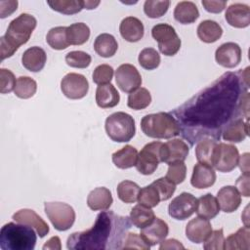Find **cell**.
<instances>
[{
	"label": "cell",
	"mask_w": 250,
	"mask_h": 250,
	"mask_svg": "<svg viewBox=\"0 0 250 250\" xmlns=\"http://www.w3.org/2000/svg\"><path fill=\"white\" fill-rule=\"evenodd\" d=\"M169 232V227L165 221L160 218H155L151 224L144 229H141L140 235L149 246L161 243Z\"/></svg>",
	"instance_id": "obj_17"
},
{
	"label": "cell",
	"mask_w": 250,
	"mask_h": 250,
	"mask_svg": "<svg viewBox=\"0 0 250 250\" xmlns=\"http://www.w3.org/2000/svg\"><path fill=\"white\" fill-rule=\"evenodd\" d=\"M129 219L136 228L144 229L152 223L155 219V215L149 207L139 203L131 209Z\"/></svg>",
	"instance_id": "obj_33"
},
{
	"label": "cell",
	"mask_w": 250,
	"mask_h": 250,
	"mask_svg": "<svg viewBox=\"0 0 250 250\" xmlns=\"http://www.w3.org/2000/svg\"><path fill=\"white\" fill-rule=\"evenodd\" d=\"M100 4V1H83V7L84 9H88V10H92L95 9L98 5Z\"/></svg>",
	"instance_id": "obj_57"
},
{
	"label": "cell",
	"mask_w": 250,
	"mask_h": 250,
	"mask_svg": "<svg viewBox=\"0 0 250 250\" xmlns=\"http://www.w3.org/2000/svg\"><path fill=\"white\" fill-rule=\"evenodd\" d=\"M199 17L197 6L190 1L179 2L174 10V18L177 21L183 24L194 22Z\"/></svg>",
	"instance_id": "obj_28"
},
{
	"label": "cell",
	"mask_w": 250,
	"mask_h": 250,
	"mask_svg": "<svg viewBox=\"0 0 250 250\" xmlns=\"http://www.w3.org/2000/svg\"><path fill=\"white\" fill-rule=\"evenodd\" d=\"M138 201L140 204L149 208H152L158 205V203L161 201L160 195L157 188H155L154 185H152V183L141 188L138 196Z\"/></svg>",
	"instance_id": "obj_42"
},
{
	"label": "cell",
	"mask_w": 250,
	"mask_h": 250,
	"mask_svg": "<svg viewBox=\"0 0 250 250\" xmlns=\"http://www.w3.org/2000/svg\"><path fill=\"white\" fill-rule=\"evenodd\" d=\"M50 8L63 15H73L79 13L83 7L81 0H54L47 2Z\"/></svg>",
	"instance_id": "obj_39"
},
{
	"label": "cell",
	"mask_w": 250,
	"mask_h": 250,
	"mask_svg": "<svg viewBox=\"0 0 250 250\" xmlns=\"http://www.w3.org/2000/svg\"><path fill=\"white\" fill-rule=\"evenodd\" d=\"M161 142H151L146 144L138 153L136 169L143 175H151L157 169L160 160Z\"/></svg>",
	"instance_id": "obj_10"
},
{
	"label": "cell",
	"mask_w": 250,
	"mask_h": 250,
	"mask_svg": "<svg viewBox=\"0 0 250 250\" xmlns=\"http://www.w3.org/2000/svg\"><path fill=\"white\" fill-rule=\"evenodd\" d=\"M237 165L242 171V174H249V153L248 152L239 156Z\"/></svg>",
	"instance_id": "obj_55"
},
{
	"label": "cell",
	"mask_w": 250,
	"mask_h": 250,
	"mask_svg": "<svg viewBox=\"0 0 250 250\" xmlns=\"http://www.w3.org/2000/svg\"><path fill=\"white\" fill-rule=\"evenodd\" d=\"M217 144L218 143L215 140L210 138H204L199 140L195 146V156L198 162L206 163L212 166L213 156Z\"/></svg>",
	"instance_id": "obj_34"
},
{
	"label": "cell",
	"mask_w": 250,
	"mask_h": 250,
	"mask_svg": "<svg viewBox=\"0 0 250 250\" xmlns=\"http://www.w3.org/2000/svg\"><path fill=\"white\" fill-rule=\"evenodd\" d=\"M18 1H0V18L4 19L13 14L18 8Z\"/></svg>",
	"instance_id": "obj_52"
},
{
	"label": "cell",
	"mask_w": 250,
	"mask_h": 250,
	"mask_svg": "<svg viewBox=\"0 0 250 250\" xmlns=\"http://www.w3.org/2000/svg\"><path fill=\"white\" fill-rule=\"evenodd\" d=\"M239 152L235 146L230 144L219 143L216 146L212 167L219 172L228 173L232 171L238 164Z\"/></svg>",
	"instance_id": "obj_9"
},
{
	"label": "cell",
	"mask_w": 250,
	"mask_h": 250,
	"mask_svg": "<svg viewBox=\"0 0 250 250\" xmlns=\"http://www.w3.org/2000/svg\"><path fill=\"white\" fill-rule=\"evenodd\" d=\"M223 34L221 25L211 20L203 21L197 26V36L205 43H214L220 39Z\"/></svg>",
	"instance_id": "obj_31"
},
{
	"label": "cell",
	"mask_w": 250,
	"mask_h": 250,
	"mask_svg": "<svg viewBox=\"0 0 250 250\" xmlns=\"http://www.w3.org/2000/svg\"><path fill=\"white\" fill-rule=\"evenodd\" d=\"M138 61L143 68L146 70H152L158 67L160 63V55L153 48H145L140 52Z\"/></svg>",
	"instance_id": "obj_41"
},
{
	"label": "cell",
	"mask_w": 250,
	"mask_h": 250,
	"mask_svg": "<svg viewBox=\"0 0 250 250\" xmlns=\"http://www.w3.org/2000/svg\"><path fill=\"white\" fill-rule=\"evenodd\" d=\"M66 28L67 26H56L48 31L46 41L52 49L64 50L70 45L66 36Z\"/></svg>",
	"instance_id": "obj_36"
},
{
	"label": "cell",
	"mask_w": 250,
	"mask_h": 250,
	"mask_svg": "<svg viewBox=\"0 0 250 250\" xmlns=\"http://www.w3.org/2000/svg\"><path fill=\"white\" fill-rule=\"evenodd\" d=\"M12 218L17 223L24 224L33 228L41 238L47 235L50 230L48 224L35 211L31 209H21L17 211Z\"/></svg>",
	"instance_id": "obj_16"
},
{
	"label": "cell",
	"mask_w": 250,
	"mask_h": 250,
	"mask_svg": "<svg viewBox=\"0 0 250 250\" xmlns=\"http://www.w3.org/2000/svg\"><path fill=\"white\" fill-rule=\"evenodd\" d=\"M212 232L209 220L196 217L190 220L186 227V236L193 243H202Z\"/></svg>",
	"instance_id": "obj_18"
},
{
	"label": "cell",
	"mask_w": 250,
	"mask_h": 250,
	"mask_svg": "<svg viewBox=\"0 0 250 250\" xmlns=\"http://www.w3.org/2000/svg\"><path fill=\"white\" fill-rule=\"evenodd\" d=\"M62 248V245H61V239L59 238V236H53L51 237L44 245H43V250H46V249H51V250H60Z\"/></svg>",
	"instance_id": "obj_56"
},
{
	"label": "cell",
	"mask_w": 250,
	"mask_h": 250,
	"mask_svg": "<svg viewBox=\"0 0 250 250\" xmlns=\"http://www.w3.org/2000/svg\"><path fill=\"white\" fill-rule=\"evenodd\" d=\"M189 152L188 145L181 139H173L161 145L160 160L166 164L185 161Z\"/></svg>",
	"instance_id": "obj_14"
},
{
	"label": "cell",
	"mask_w": 250,
	"mask_h": 250,
	"mask_svg": "<svg viewBox=\"0 0 250 250\" xmlns=\"http://www.w3.org/2000/svg\"><path fill=\"white\" fill-rule=\"evenodd\" d=\"M37 90V83L28 76H20L17 79L15 95L21 99H29L34 96Z\"/></svg>",
	"instance_id": "obj_40"
},
{
	"label": "cell",
	"mask_w": 250,
	"mask_h": 250,
	"mask_svg": "<svg viewBox=\"0 0 250 250\" xmlns=\"http://www.w3.org/2000/svg\"><path fill=\"white\" fill-rule=\"evenodd\" d=\"M149 245L146 243L143 237L135 232H128L124 238L122 248L129 249V248H137V249H149Z\"/></svg>",
	"instance_id": "obj_50"
},
{
	"label": "cell",
	"mask_w": 250,
	"mask_h": 250,
	"mask_svg": "<svg viewBox=\"0 0 250 250\" xmlns=\"http://www.w3.org/2000/svg\"><path fill=\"white\" fill-rule=\"evenodd\" d=\"M66 36L70 45H82L90 37V28L84 22L72 23L66 28Z\"/></svg>",
	"instance_id": "obj_35"
},
{
	"label": "cell",
	"mask_w": 250,
	"mask_h": 250,
	"mask_svg": "<svg viewBox=\"0 0 250 250\" xmlns=\"http://www.w3.org/2000/svg\"><path fill=\"white\" fill-rule=\"evenodd\" d=\"M113 68L109 64H100L93 71V82L98 85L108 84L113 77Z\"/></svg>",
	"instance_id": "obj_46"
},
{
	"label": "cell",
	"mask_w": 250,
	"mask_h": 250,
	"mask_svg": "<svg viewBox=\"0 0 250 250\" xmlns=\"http://www.w3.org/2000/svg\"><path fill=\"white\" fill-rule=\"evenodd\" d=\"M44 209L47 217L57 230L69 229L75 221L74 209L63 202H45Z\"/></svg>",
	"instance_id": "obj_7"
},
{
	"label": "cell",
	"mask_w": 250,
	"mask_h": 250,
	"mask_svg": "<svg viewBox=\"0 0 250 250\" xmlns=\"http://www.w3.org/2000/svg\"><path fill=\"white\" fill-rule=\"evenodd\" d=\"M225 236L223 229L212 230L210 235L206 238L203 244L205 250H223L224 249Z\"/></svg>",
	"instance_id": "obj_47"
},
{
	"label": "cell",
	"mask_w": 250,
	"mask_h": 250,
	"mask_svg": "<svg viewBox=\"0 0 250 250\" xmlns=\"http://www.w3.org/2000/svg\"><path fill=\"white\" fill-rule=\"evenodd\" d=\"M152 185H154L155 188H157L161 201H165V200H168L169 198H171L173 193L176 190V185L171 183L165 177L155 180L152 183Z\"/></svg>",
	"instance_id": "obj_48"
},
{
	"label": "cell",
	"mask_w": 250,
	"mask_h": 250,
	"mask_svg": "<svg viewBox=\"0 0 250 250\" xmlns=\"http://www.w3.org/2000/svg\"><path fill=\"white\" fill-rule=\"evenodd\" d=\"M151 102V96L147 89L138 88L128 96L127 105L135 110H141L149 105Z\"/></svg>",
	"instance_id": "obj_38"
},
{
	"label": "cell",
	"mask_w": 250,
	"mask_h": 250,
	"mask_svg": "<svg viewBox=\"0 0 250 250\" xmlns=\"http://www.w3.org/2000/svg\"><path fill=\"white\" fill-rule=\"evenodd\" d=\"M216 182V172L211 165L197 162L192 170L190 184L196 188H207Z\"/></svg>",
	"instance_id": "obj_19"
},
{
	"label": "cell",
	"mask_w": 250,
	"mask_h": 250,
	"mask_svg": "<svg viewBox=\"0 0 250 250\" xmlns=\"http://www.w3.org/2000/svg\"><path fill=\"white\" fill-rule=\"evenodd\" d=\"M169 6L168 0H146L144 4V12L148 18L156 19L166 14Z\"/></svg>",
	"instance_id": "obj_43"
},
{
	"label": "cell",
	"mask_w": 250,
	"mask_h": 250,
	"mask_svg": "<svg viewBox=\"0 0 250 250\" xmlns=\"http://www.w3.org/2000/svg\"><path fill=\"white\" fill-rule=\"evenodd\" d=\"M220 209L226 213L234 212L241 203V195L233 186L223 187L217 193Z\"/></svg>",
	"instance_id": "obj_21"
},
{
	"label": "cell",
	"mask_w": 250,
	"mask_h": 250,
	"mask_svg": "<svg viewBox=\"0 0 250 250\" xmlns=\"http://www.w3.org/2000/svg\"><path fill=\"white\" fill-rule=\"evenodd\" d=\"M187 176V166L184 161H177L169 164L165 178L174 185L182 184Z\"/></svg>",
	"instance_id": "obj_45"
},
{
	"label": "cell",
	"mask_w": 250,
	"mask_h": 250,
	"mask_svg": "<svg viewBox=\"0 0 250 250\" xmlns=\"http://www.w3.org/2000/svg\"><path fill=\"white\" fill-rule=\"evenodd\" d=\"M138 158L137 149L130 145L123 146L121 149L112 154V162L119 169H128L136 165Z\"/></svg>",
	"instance_id": "obj_30"
},
{
	"label": "cell",
	"mask_w": 250,
	"mask_h": 250,
	"mask_svg": "<svg viewBox=\"0 0 250 250\" xmlns=\"http://www.w3.org/2000/svg\"><path fill=\"white\" fill-rule=\"evenodd\" d=\"M95 52L103 58H110L115 55L118 49V43L113 35L109 33H102L95 39Z\"/></svg>",
	"instance_id": "obj_29"
},
{
	"label": "cell",
	"mask_w": 250,
	"mask_h": 250,
	"mask_svg": "<svg viewBox=\"0 0 250 250\" xmlns=\"http://www.w3.org/2000/svg\"><path fill=\"white\" fill-rule=\"evenodd\" d=\"M36 24V19L26 13L21 14L9 23L5 35L0 38L2 61L12 57L21 45L29 40Z\"/></svg>",
	"instance_id": "obj_3"
},
{
	"label": "cell",
	"mask_w": 250,
	"mask_h": 250,
	"mask_svg": "<svg viewBox=\"0 0 250 250\" xmlns=\"http://www.w3.org/2000/svg\"><path fill=\"white\" fill-rule=\"evenodd\" d=\"M120 101V96L116 88L108 83L99 85L96 90V103L102 108H109L117 105Z\"/></svg>",
	"instance_id": "obj_25"
},
{
	"label": "cell",
	"mask_w": 250,
	"mask_h": 250,
	"mask_svg": "<svg viewBox=\"0 0 250 250\" xmlns=\"http://www.w3.org/2000/svg\"><path fill=\"white\" fill-rule=\"evenodd\" d=\"M16 77L14 73L6 68L0 69V93L6 94L15 90Z\"/></svg>",
	"instance_id": "obj_49"
},
{
	"label": "cell",
	"mask_w": 250,
	"mask_h": 250,
	"mask_svg": "<svg viewBox=\"0 0 250 250\" xmlns=\"http://www.w3.org/2000/svg\"><path fill=\"white\" fill-rule=\"evenodd\" d=\"M131 224L128 217L116 215L112 211H103L97 216L91 229L70 234L66 247L70 250L121 249Z\"/></svg>",
	"instance_id": "obj_2"
},
{
	"label": "cell",
	"mask_w": 250,
	"mask_h": 250,
	"mask_svg": "<svg viewBox=\"0 0 250 250\" xmlns=\"http://www.w3.org/2000/svg\"><path fill=\"white\" fill-rule=\"evenodd\" d=\"M121 36L128 42H138L144 36V24L135 17H127L122 20L119 25Z\"/></svg>",
	"instance_id": "obj_23"
},
{
	"label": "cell",
	"mask_w": 250,
	"mask_h": 250,
	"mask_svg": "<svg viewBox=\"0 0 250 250\" xmlns=\"http://www.w3.org/2000/svg\"><path fill=\"white\" fill-rule=\"evenodd\" d=\"M225 18L228 23L233 27H247L250 23V8L242 3L231 4L227 8Z\"/></svg>",
	"instance_id": "obj_20"
},
{
	"label": "cell",
	"mask_w": 250,
	"mask_h": 250,
	"mask_svg": "<svg viewBox=\"0 0 250 250\" xmlns=\"http://www.w3.org/2000/svg\"><path fill=\"white\" fill-rule=\"evenodd\" d=\"M61 90L66 98L70 100H79L87 95L89 83L84 75L70 72L64 75L62 79Z\"/></svg>",
	"instance_id": "obj_11"
},
{
	"label": "cell",
	"mask_w": 250,
	"mask_h": 250,
	"mask_svg": "<svg viewBox=\"0 0 250 250\" xmlns=\"http://www.w3.org/2000/svg\"><path fill=\"white\" fill-rule=\"evenodd\" d=\"M115 81L121 91L132 93L142 85V76L136 66L123 63L115 70Z\"/></svg>",
	"instance_id": "obj_12"
},
{
	"label": "cell",
	"mask_w": 250,
	"mask_h": 250,
	"mask_svg": "<svg viewBox=\"0 0 250 250\" xmlns=\"http://www.w3.org/2000/svg\"><path fill=\"white\" fill-rule=\"evenodd\" d=\"M91 61V56L83 51H71L65 55L67 65L75 68H86L90 65Z\"/></svg>",
	"instance_id": "obj_44"
},
{
	"label": "cell",
	"mask_w": 250,
	"mask_h": 250,
	"mask_svg": "<svg viewBox=\"0 0 250 250\" xmlns=\"http://www.w3.org/2000/svg\"><path fill=\"white\" fill-rule=\"evenodd\" d=\"M117 196L125 203H134L138 200L139 192L141 190L138 184L132 181H122L117 186Z\"/></svg>",
	"instance_id": "obj_37"
},
{
	"label": "cell",
	"mask_w": 250,
	"mask_h": 250,
	"mask_svg": "<svg viewBox=\"0 0 250 250\" xmlns=\"http://www.w3.org/2000/svg\"><path fill=\"white\" fill-rule=\"evenodd\" d=\"M197 198L191 193L182 192L174 199L168 206L169 215L175 220H186L190 217L196 209Z\"/></svg>",
	"instance_id": "obj_13"
},
{
	"label": "cell",
	"mask_w": 250,
	"mask_h": 250,
	"mask_svg": "<svg viewBox=\"0 0 250 250\" xmlns=\"http://www.w3.org/2000/svg\"><path fill=\"white\" fill-rule=\"evenodd\" d=\"M250 229L248 226L242 227L235 233L229 235L224 242V249L227 250H235V249H249L250 241Z\"/></svg>",
	"instance_id": "obj_32"
},
{
	"label": "cell",
	"mask_w": 250,
	"mask_h": 250,
	"mask_svg": "<svg viewBox=\"0 0 250 250\" xmlns=\"http://www.w3.org/2000/svg\"><path fill=\"white\" fill-rule=\"evenodd\" d=\"M215 60L218 64L224 67L233 68L241 61V48L234 42L224 43L216 50Z\"/></svg>",
	"instance_id": "obj_15"
},
{
	"label": "cell",
	"mask_w": 250,
	"mask_h": 250,
	"mask_svg": "<svg viewBox=\"0 0 250 250\" xmlns=\"http://www.w3.org/2000/svg\"><path fill=\"white\" fill-rule=\"evenodd\" d=\"M184 245L182 243H180V241H178L177 239H167V240H163L159 246L160 250L163 249H184Z\"/></svg>",
	"instance_id": "obj_54"
},
{
	"label": "cell",
	"mask_w": 250,
	"mask_h": 250,
	"mask_svg": "<svg viewBox=\"0 0 250 250\" xmlns=\"http://www.w3.org/2000/svg\"><path fill=\"white\" fill-rule=\"evenodd\" d=\"M151 35L157 41L159 51L165 56H174L181 48V39L175 28L167 23L154 25L151 29Z\"/></svg>",
	"instance_id": "obj_8"
},
{
	"label": "cell",
	"mask_w": 250,
	"mask_h": 250,
	"mask_svg": "<svg viewBox=\"0 0 250 250\" xmlns=\"http://www.w3.org/2000/svg\"><path fill=\"white\" fill-rule=\"evenodd\" d=\"M143 133L153 139H170L176 137L181 132L178 120L167 112L147 114L141 120Z\"/></svg>",
	"instance_id": "obj_5"
},
{
	"label": "cell",
	"mask_w": 250,
	"mask_h": 250,
	"mask_svg": "<svg viewBox=\"0 0 250 250\" xmlns=\"http://www.w3.org/2000/svg\"><path fill=\"white\" fill-rule=\"evenodd\" d=\"M47 61L46 52L38 47L33 46L25 50L21 56L22 65L31 72H38L43 69Z\"/></svg>",
	"instance_id": "obj_22"
},
{
	"label": "cell",
	"mask_w": 250,
	"mask_h": 250,
	"mask_svg": "<svg viewBox=\"0 0 250 250\" xmlns=\"http://www.w3.org/2000/svg\"><path fill=\"white\" fill-rule=\"evenodd\" d=\"M113 202L111 192L104 187L94 188L87 197V205L94 211H105L109 209Z\"/></svg>",
	"instance_id": "obj_24"
},
{
	"label": "cell",
	"mask_w": 250,
	"mask_h": 250,
	"mask_svg": "<svg viewBox=\"0 0 250 250\" xmlns=\"http://www.w3.org/2000/svg\"><path fill=\"white\" fill-rule=\"evenodd\" d=\"M195 212L198 217L211 220L215 218L220 212L218 200L211 193H206L197 199Z\"/></svg>",
	"instance_id": "obj_27"
},
{
	"label": "cell",
	"mask_w": 250,
	"mask_h": 250,
	"mask_svg": "<svg viewBox=\"0 0 250 250\" xmlns=\"http://www.w3.org/2000/svg\"><path fill=\"white\" fill-rule=\"evenodd\" d=\"M104 128L107 136L117 143L129 142L136 133L134 118L123 111L110 114L105 119Z\"/></svg>",
	"instance_id": "obj_6"
},
{
	"label": "cell",
	"mask_w": 250,
	"mask_h": 250,
	"mask_svg": "<svg viewBox=\"0 0 250 250\" xmlns=\"http://www.w3.org/2000/svg\"><path fill=\"white\" fill-rule=\"evenodd\" d=\"M223 139L231 143H240L248 136V121L236 118L229 123L222 132Z\"/></svg>",
	"instance_id": "obj_26"
},
{
	"label": "cell",
	"mask_w": 250,
	"mask_h": 250,
	"mask_svg": "<svg viewBox=\"0 0 250 250\" xmlns=\"http://www.w3.org/2000/svg\"><path fill=\"white\" fill-rule=\"evenodd\" d=\"M201 3H202V6L204 7V9L207 12L214 13V14H218V13L223 12V10L227 6V1H218V0L207 1V0H203Z\"/></svg>",
	"instance_id": "obj_51"
},
{
	"label": "cell",
	"mask_w": 250,
	"mask_h": 250,
	"mask_svg": "<svg viewBox=\"0 0 250 250\" xmlns=\"http://www.w3.org/2000/svg\"><path fill=\"white\" fill-rule=\"evenodd\" d=\"M242 76L226 73L174 111L183 125V136L191 145L204 138L217 141L222 128L233 118L235 109H244L248 98L245 101L243 98L248 92L242 94Z\"/></svg>",
	"instance_id": "obj_1"
},
{
	"label": "cell",
	"mask_w": 250,
	"mask_h": 250,
	"mask_svg": "<svg viewBox=\"0 0 250 250\" xmlns=\"http://www.w3.org/2000/svg\"><path fill=\"white\" fill-rule=\"evenodd\" d=\"M37 236L33 229L24 224L13 222L4 225L0 230L2 250H33Z\"/></svg>",
	"instance_id": "obj_4"
},
{
	"label": "cell",
	"mask_w": 250,
	"mask_h": 250,
	"mask_svg": "<svg viewBox=\"0 0 250 250\" xmlns=\"http://www.w3.org/2000/svg\"><path fill=\"white\" fill-rule=\"evenodd\" d=\"M239 193L243 196L248 197L250 196V188H249V174H242L236 180V187Z\"/></svg>",
	"instance_id": "obj_53"
}]
</instances>
